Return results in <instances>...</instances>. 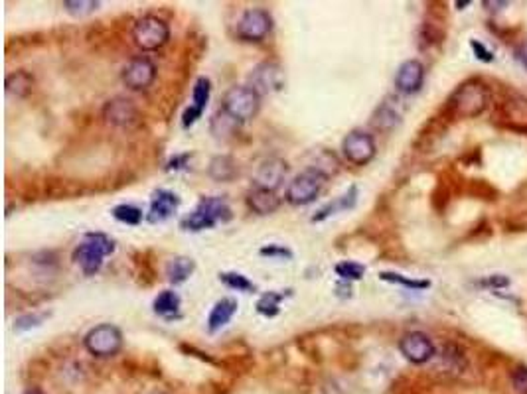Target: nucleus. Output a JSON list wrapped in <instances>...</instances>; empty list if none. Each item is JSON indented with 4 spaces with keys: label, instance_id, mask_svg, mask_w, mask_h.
I'll list each match as a JSON object with an SVG mask.
<instances>
[{
    "label": "nucleus",
    "instance_id": "1",
    "mask_svg": "<svg viewBox=\"0 0 527 394\" xmlns=\"http://www.w3.org/2000/svg\"><path fill=\"white\" fill-rule=\"evenodd\" d=\"M490 104V89L480 79H468L460 83L448 97V113L456 118H474Z\"/></svg>",
    "mask_w": 527,
    "mask_h": 394
},
{
    "label": "nucleus",
    "instance_id": "2",
    "mask_svg": "<svg viewBox=\"0 0 527 394\" xmlns=\"http://www.w3.org/2000/svg\"><path fill=\"white\" fill-rule=\"evenodd\" d=\"M232 217V208L223 197H201L190 215L180 221V227L190 233H200L206 229H213L220 223H227Z\"/></svg>",
    "mask_w": 527,
    "mask_h": 394
},
{
    "label": "nucleus",
    "instance_id": "3",
    "mask_svg": "<svg viewBox=\"0 0 527 394\" xmlns=\"http://www.w3.org/2000/svg\"><path fill=\"white\" fill-rule=\"evenodd\" d=\"M115 252V243L103 233H87L81 245L74 250V260L85 276H95L109 254Z\"/></svg>",
    "mask_w": 527,
    "mask_h": 394
},
{
    "label": "nucleus",
    "instance_id": "4",
    "mask_svg": "<svg viewBox=\"0 0 527 394\" xmlns=\"http://www.w3.org/2000/svg\"><path fill=\"white\" fill-rule=\"evenodd\" d=\"M222 111L225 114H229L233 121H237L239 125L249 123L261 111V95L249 85L232 87L223 95Z\"/></svg>",
    "mask_w": 527,
    "mask_h": 394
},
{
    "label": "nucleus",
    "instance_id": "5",
    "mask_svg": "<svg viewBox=\"0 0 527 394\" xmlns=\"http://www.w3.org/2000/svg\"><path fill=\"white\" fill-rule=\"evenodd\" d=\"M133 42L138 50L142 52H159L164 48L170 40V26L168 22L154 14H145L140 16L135 26H133Z\"/></svg>",
    "mask_w": 527,
    "mask_h": 394
},
{
    "label": "nucleus",
    "instance_id": "6",
    "mask_svg": "<svg viewBox=\"0 0 527 394\" xmlns=\"http://www.w3.org/2000/svg\"><path fill=\"white\" fill-rule=\"evenodd\" d=\"M84 347L89 355H93L97 359L115 357L116 353L123 349V333L116 325L101 323L87 332L84 337Z\"/></svg>",
    "mask_w": 527,
    "mask_h": 394
},
{
    "label": "nucleus",
    "instance_id": "7",
    "mask_svg": "<svg viewBox=\"0 0 527 394\" xmlns=\"http://www.w3.org/2000/svg\"><path fill=\"white\" fill-rule=\"evenodd\" d=\"M324 184H326V177L320 176L318 172L310 170V168H306L305 172L295 176V179L286 187V203L293 208H305L308 203L316 201V197L324 189Z\"/></svg>",
    "mask_w": 527,
    "mask_h": 394
},
{
    "label": "nucleus",
    "instance_id": "8",
    "mask_svg": "<svg viewBox=\"0 0 527 394\" xmlns=\"http://www.w3.org/2000/svg\"><path fill=\"white\" fill-rule=\"evenodd\" d=\"M273 30V16L265 8H249L241 14L237 20L235 34L241 42L257 43L263 42L265 38Z\"/></svg>",
    "mask_w": 527,
    "mask_h": 394
},
{
    "label": "nucleus",
    "instance_id": "9",
    "mask_svg": "<svg viewBox=\"0 0 527 394\" xmlns=\"http://www.w3.org/2000/svg\"><path fill=\"white\" fill-rule=\"evenodd\" d=\"M378 146H375V138L366 133V130H352L344 136L342 140V156L344 160L354 164V166H368L369 162L375 158Z\"/></svg>",
    "mask_w": 527,
    "mask_h": 394
},
{
    "label": "nucleus",
    "instance_id": "10",
    "mask_svg": "<svg viewBox=\"0 0 527 394\" xmlns=\"http://www.w3.org/2000/svg\"><path fill=\"white\" fill-rule=\"evenodd\" d=\"M249 87H253L257 93L273 95L279 93L285 87V72L279 63L261 62L249 73Z\"/></svg>",
    "mask_w": 527,
    "mask_h": 394
},
{
    "label": "nucleus",
    "instance_id": "11",
    "mask_svg": "<svg viewBox=\"0 0 527 394\" xmlns=\"http://www.w3.org/2000/svg\"><path fill=\"white\" fill-rule=\"evenodd\" d=\"M121 79L131 91H145L156 79V65L147 55H137L123 67Z\"/></svg>",
    "mask_w": 527,
    "mask_h": 394
},
{
    "label": "nucleus",
    "instance_id": "12",
    "mask_svg": "<svg viewBox=\"0 0 527 394\" xmlns=\"http://www.w3.org/2000/svg\"><path fill=\"white\" fill-rule=\"evenodd\" d=\"M401 355L413 365H425L434 357V343L422 332L405 333L399 339Z\"/></svg>",
    "mask_w": 527,
    "mask_h": 394
},
{
    "label": "nucleus",
    "instance_id": "13",
    "mask_svg": "<svg viewBox=\"0 0 527 394\" xmlns=\"http://www.w3.org/2000/svg\"><path fill=\"white\" fill-rule=\"evenodd\" d=\"M103 121L115 128H127L138 121V109L127 97H113L103 104Z\"/></svg>",
    "mask_w": 527,
    "mask_h": 394
},
{
    "label": "nucleus",
    "instance_id": "14",
    "mask_svg": "<svg viewBox=\"0 0 527 394\" xmlns=\"http://www.w3.org/2000/svg\"><path fill=\"white\" fill-rule=\"evenodd\" d=\"M288 166L283 158H267L263 160L253 174V186L259 189H269V191H276L281 184L285 182Z\"/></svg>",
    "mask_w": 527,
    "mask_h": 394
},
{
    "label": "nucleus",
    "instance_id": "15",
    "mask_svg": "<svg viewBox=\"0 0 527 394\" xmlns=\"http://www.w3.org/2000/svg\"><path fill=\"white\" fill-rule=\"evenodd\" d=\"M425 83V65L419 60H407L395 73V89L403 95L417 93Z\"/></svg>",
    "mask_w": 527,
    "mask_h": 394
},
{
    "label": "nucleus",
    "instance_id": "16",
    "mask_svg": "<svg viewBox=\"0 0 527 394\" xmlns=\"http://www.w3.org/2000/svg\"><path fill=\"white\" fill-rule=\"evenodd\" d=\"M211 95V81L208 77H198L194 83V91H192V104L184 111L182 114V126L190 128L194 123H198V118H201V114L206 111V107L210 103Z\"/></svg>",
    "mask_w": 527,
    "mask_h": 394
},
{
    "label": "nucleus",
    "instance_id": "17",
    "mask_svg": "<svg viewBox=\"0 0 527 394\" xmlns=\"http://www.w3.org/2000/svg\"><path fill=\"white\" fill-rule=\"evenodd\" d=\"M180 208V197L170 191V189H156L150 199V208H148L147 219L150 223H164L170 219Z\"/></svg>",
    "mask_w": 527,
    "mask_h": 394
},
{
    "label": "nucleus",
    "instance_id": "18",
    "mask_svg": "<svg viewBox=\"0 0 527 394\" xmlns=\"http://www.w3.org/2000/svg\"><path fill=\"white\" fill-rule=\"evenodd\" d=\"M247 208L257 215H273L274 211L281 208V197L276 196V191L253 187L247 193Z\"/></svg>",
    "mask_w": 527,
    "mask_h": 394
},
{
    "label": "nucleus",
    "instance_id": "19",
    "mask_svg": "<svg viewBox=\"0 0 527 394\" xmlns=\"http://www.w3.org/2000/svg\"><path fill=\"white\" fill-rule=\"evenodd\" d=\"M237 308L239 306H237L235 298H222V300L215 301L210 315H208V332L215 333L225 327L233 320V315L237 313Z\"/></svg>",
    "mask_w": 527,
    "mask_h": 394
},
{
    "label": "nucleus",
    "instance_id": "20",
    "mask_svg": "<svg viewBox=\"0 0 527 394\" xmlns=\"http://www.w3.org/2000/svg\"><path fill=\"white\" fill-rule=\"evenodd\" d=\"M356 201H358V187L352 186L348 189V191L344 193V196L336 197L334 201H330V203H326L324 208L320 209L316 215H312V223H318V221H324V219H328V217H330V215H334V213H338V211H346V209H354V205H356Z\"/></svg>",
    "mask_w": 527,
    "mask_h": 394
},
{
    "label": "nucleus",
    "instance_id": "21",
    "mask_svg": "<svg viewBox=\"0 0 527 394\" xmlns=\"http://www.w3.org/2000/svg\"><path fill=\"white\" fill-rule=\"evenodd\" d=\"M239 168H237V162L233 160L232 156L222 154L211 158L210 166H208V176L213 179V182H232L233 177L237 176Z\"/></svg>",
    "mask_w": 527,
    "mask_h": 394
},
{
    "label": "nucleus",
    "instance_id": "22",
    "mask_svg": "<svg viewBox=\"0 0 527 394\" xmlns=\"http://www.w3.org/2000/svg\"><path fill=\"white\" fill-rule=\"evenodd\" d=\"M180 306H182V300H180L178 292L174 290H164L160 292L159 296L152 301V310L156 315L164 318V320H172V318H178Z\"/></svg>",
    "mask_w": 527,
    "mask_h": 394
},
{
    "label": "nucleus",
    "instance_id": "23",
    "mask_svg": "<svg viewBox=\"0 0 527 394\" xmlns=\"http://www.w3.org/2000/svg\"><path fill=\"white\" fill-rule=\"evenodd\" d=\"M34 87V77L28 72H14L6 75V81H4V89H6V95L8 97H14V99H24L26 95H30Z\"/></svg>",
    "mask_w": 527,
    "mask_h": 394
},
{
    "label": "nucleus",
    "instance_id": "24",
    "mask_svg": "<svg viewBox=\"0 0 527 394\" xmlns=\"http://www.w3.org/2000/svg\"><path fill=\"white\" fill-rule=\"evenodd\" d=\"M194 270H196V262L190 257H176L166 264V278L170 284L180 286L190 278Z\"/></svg>",
    "mask_w": 527,
    "mask_h": 394
},
{
    "label": "nucleus",
    "instance_id": "25",
    "mask_svg": "<svg viewBox=\"0 0 527 394\" xmlns=\"http://www.w3.org/2000/svg\"><path fill=\"white\" fill-rule=\"evenodd\" d=\"M291 296V290L286 292H265L263 296L257 300V311L265 318H274L281 311V301Z\"/></svg>",
    "mask_w": 527,
    "mask_h": 394
},
{
    "label": "nucleus",
    "instance_id": "26",
    "mask_svg": "<svg viewBox=\"0 0 527 394\" xmlns=\"http://www.w3.org/2000/svg\"><path fill=\"white\" fill-rule=\"evenodd\" d=\"M211 133L215 138H222V140H227V138H232L235 133H237V128H239V123L237 121H233L229 114H225L220 109L218 113L213 114V118H211Z\"/></svg>",
    "mask_w": 527,
    "mask_h": 394
},
{
    "label": "nucleus",
    "instance_id": "27",
    "mask_svg": "<svg viewBox=\"0 0 527 394\" xmlns=\"http://www.w3.org/2000/svg\"><path fill=\"white\" fill-rule=\"evenodd\" d=\"M308 168L318 172L320 176H324L328 179V177L336 176L338 170H340V162H338V158L334 152H330V150H318L316 160H314Z\"/></svg>",
    "mask_w": 527,
    "mask_h": 394
},
{
    "label": "nucleus",
    "instance_id": "28",
    "mask_svg": "<svg viewBox=\"0 0 527 394\" xmlns=\"http://www.w3.org/2000/svg\"><path fill=\"white\" fill-rule=\"evenodd\" d=\"M111 213L119 223H125V225H131V227H135L142 221V211L137 205H131V203H121V205L113 208Z\"/></svg>",
    "mask_w": 527,
    "mask_h": 394
},
{
    "label": "nucleus",
    "instance_id": "29",
    "mask_svg": "<svg viewBox=\"0 0 527 394\" xmlns=\"http://www.w3.org/2000/svg\"><path fill=\"white\" fill-rule=\"evenodd\" d=\"M336 274L346 282H356L363 278L366 274V266L359 264V262H354V260H342L336 264Z\"/></svg>",
    "mask_w": 527,
    "mask_h": 394
},
{
    "label": "nucleus",
    "instance_id": "30",
    "mask_svg": "<svg viewBox=\"0 0 527 394\" xmlns=\"http://www.w3.org/2000/svg\"><path fill=\"white\" fill-rule=\"evenodd\" d=\"M101 2L97 0H65L64 2V11L67 14H72L74 18H84V16H89L99 8Z\"/></svg>",
    "mask_w": 527,
    "mask_h": 394
},
{
    "label": "nucleus",
    "instance_id": "31",
    "mask_svg": "<svg viewBox=\"0 0 527 394\" xmlns=\"http://www.w3.org/2000/svg\"><path fill=\"white\" fill-rule=\"evenodd\" d=\"M220 282L225 284L227 288H232V290H237V292H253L255 290L253 282L249 280L245 274H241V272H222V274H220Z\"/></svg>",
    "mask_w": 527,
    "mask_h": 394
},
{
    "label": "nucleus",
    "instance_id": "32",
    "mask_svg": "<svg viewBox=\"0 0 527 394\" xmlns=\"http://www.w3.org/2000/svg\"><path fill=\"white\" fill-rule=\"evenodd\" d=\"M381 280L391 282V284H399V286H405L409 290H427L431 286L429 280H415V278H407L403 274H397V272H381L380 274Z\"/></svg>",
    "mask_w": 527,
    "mask_h": 394
},
{
    "label": "nucleus",
    "instance_id": "33",
    "mask_svg": "<svg viewBox=\"0 0 527 394\" xmlns=\"http://www.w3.org/2000/svg\"><path fill=\"white\" fill-rule=\"evenodd\" d=\"M397 121H399V114L395 113L389 104H381L380 109H378V114L371 121V125L375 126V128H381V130H389V128L397 125Z\"/></svg>",
    "mask_w": 527,
    "mask_h": 394
},
{
    "label": "nucleus",
    "instance_id": "34",
    "mask_svg": "<svg viewBox=\"0 0 527 394\" xmlns=\"http://www.w3.org/2000/svg\"><path fill=\"white\" fill-rule=\"evenodd\" d=\"M509 381H512V388L516 390V394H527V367H523V365L516 367L509 374Z\"/></svg>",
    "mask_w": 527,
    "mask_h": 394
},
{
    "label": "nucleus",
    "instance_id": "35",
    "mask_svg": "<svg viewBox=\"0 0 527 394\" xmlns=\"http://www.w3.org/2000/svg\"><path fill=\"white\" fill-rule=\"evenodd\" d=\"M44 318H46V315H40V313H24L20 318H16V322H14V332H26V330L38 327V325L44 322Z\"/></svg>",
    "mask_w": 527,
    "mask_h": 394
},
{
    "label": "nucleus",
    "instance_id": "36",
    "mask_svg": "<svg viewBox=\"0 0 527 394\" xmlns=\"http://www.w3.org/2000/svg\"><path fill=\"white\" fill-rule=\"evenodd\" d=\"M261 257H269V259H293V250L286 249L283 245H269V247H263L259 250Z\"/></svg>",
    "mask_w": 527,
    "mask_h": 394
},
{
    "label": "nucleus",
    "instance_id": "37",
    "mask_svg": "<svg viewBox=\"0 0 527 394\" xmlns=\"http://www.w3.org/2000/svg\"><path fill=\"white\" fill-rule=\"evenodd\" d=\"M470 48H472V52L476 53V57H478V60H482V62H492V60H494L492 52H490V50H488L482 42H476V40H472V42H470Z\"/></svg>",
    "mask_w": 527,
    "mask_h": 394
},
{
    "label": "nucleus",
    "instance_id": "38",
    "mask_svg": "<svg viewBox=\"0 0 527 394\" xmlns=\"http://www.w3.org/2000/svg\"><path fill=\"white\" fill-rule=\"evenodd\" d=\"M516 60L527 69V40L526 42L519 43V46L516 48Z\"/></svg>",
    "mask_w": 527,
    "mask_h": 394
},
{
    "label": "nucleus",
    "instance_id": "39",
    "mask_svg": "<svg viewBox=\"0 0 527 394\" xmlns=\"http://www.w3.org/2000/svg\"><path fill=\"white\" fill-rule=\"evenodd\" d=\"M482 284H486V286H507L509 280H507L506 276H502V274H495V276H490V278L482 280Z\"/></svg>",
    "mask_w": 527,
    "mask_h": 394
},
{
    "label": "nucleus",
    "instance_id": "40",
    "mask_svg": "<svg viewBox=\"0 0 527 394\" xmlns=\"http://www.w3.org/2000/svg\"><path fill=\"white\" fill-rule=\"evenodd\" d=\"M188 158H190L188 154L176 156V158H172V160L168 162V166H166V170H182V168H184V162H186Z\"/></svg>",
    "mask_w": 527,
    "mask_h": 394
},
{
    "label": "nucleus",
    "instance_id": "41",
    "mask_svg": "<svg viewBox=\"0 0 527 394\" xmlns=\"http://www.w3.org/2000/svg\"><path fill=\"white\" fill-rule=\"evenodd\" d=\"M24 394H44V393L40 390V388H28Z\"/></svg>",
    "mask_w": 527,
    "mask_h": 394
}]
</instances>
